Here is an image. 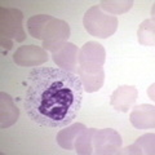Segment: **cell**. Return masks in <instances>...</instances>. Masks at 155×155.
<instances>
[{
    "instance_id": "obj_1",
    "label": "cell",
    "mask_w": 155,
    "mask_h": 155,
    "mask_svg": "<svg viewBox=\"0 0 155 155\" xmlns=\"http://www.w3.org/2000/svg\"><path fill=\"white\" fill-rule=\"evenodd\" d=\"M83 84L72 72L56 67L34 69L27 79L25 110L32 122L48 128H64L81 107Z\"/></svg>"
},
{
    "instance_id": "obj_2",
    "label": "cell",
    "mask_w": 155,
    "mask_h": 155,
    "mask_svg": "<svg viewBox=\"0 0 155 155\" xmlns=\"http://www.w3.org/2000/svg\"><path fill=\"white\" fill-rule=\"evenodd\" d=\"M154 106L141 105L137 106L130 115V120L136 128L154 127Z\"/></svg>"
},
{
    "instance_id": "obj_3",
    "label": "cell",
    "mask_w": 155,
    "mask_h": 155,
    "mask_svg": "<svg viewBox=\"0 0 155 155\" xmlns=\"http://www.w3.org/2000/svg\"><path fill=\"white\" fill-rule=\"evenodd\" d=\"M115 93L123 97L120 100H111V105L119 111H128L129 106L134 102L137 97V91L134 89V87H120L119 89L115 91Z\"/></svg>"
},
{
    "instance_id": "obj_4",
    "label": "cell",
    "mask_w": 155,
    "mask_h": 155,
    "mask_svg": "<svg viewBox=\"0 0 155 155\" xmlns=\"http://www.w3.org/2000/svg\"><path fill=\"white\" fill-rule=\"evenodd\" d=\"M84 129H85L84 125H81V124H74L72 127H70V128H67L65 130H62V132H60V134L57 136V140L58 138H64V137H66V140L69 138V141H67L65 149H72V141H74L76 136L83 132ZM66 140H64V141H61V142H58V143H60L61 146H64L65 142H66Z\"/></svg>"
},
{
    "instance_id": "obj_5",
    "label": "cell",
    "mask_w": 155,
    "mask_h": 155,
    "mask_svg": "<svg viewBox=\"0 0 155 155\" xmlns=\"http://www.w3.org/2000/svg\"><path fill=\"white\" fill-rule=\"evenodd\" d=\"M153 32H154V27H153V21H150L149 23V27H147V31H145L142 26H140V30H138V40L142 43L143 38H147V35H150V38H153ZM151 41V40H150ZM153 43V41H151Z\"/></svg>"
}]
</instances>
